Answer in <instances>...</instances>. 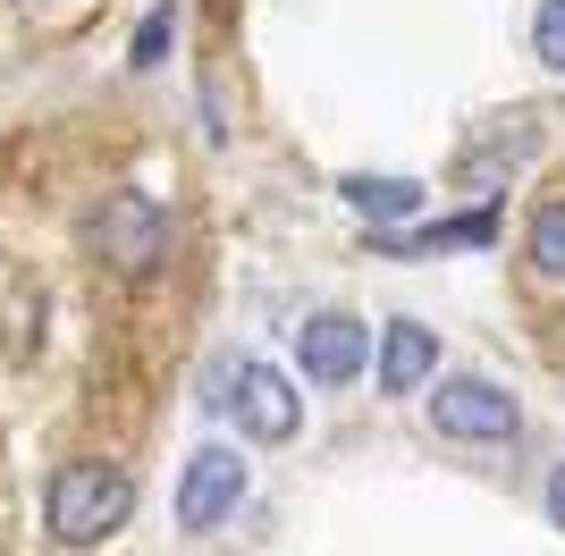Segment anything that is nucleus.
Wrapping results in <instances>:
<instances>
[{
  "instance_id": "1",
  "label": "nucleus",
  "mask_w": 565,
  "mask_h": 556,
  "mask_svg": "<svg viewBox=\"0 0 565 556\" xmlns=\"http://www.w3.org/2000/svg\"><path fill=\"white\" fill-rule=\"evenodd\" d=\"M127 514H136V472L110 456H76L51 472L43 489V532L60 548H102V539L127 532Z\"/></svg>"
},
{
  "instance_id": "2",
  "label": "nucleus",
  "mask_w": 565,
  "mask_h": 556,
  "mask_svg": "<svg viewBox=\"0 0 565 556\" xmlns=\"http://www.w3.org/2000/svg\"><path fill=\"white\" fill-rule=\"evenodd\" d=\"M85 245H94V261H110L118 278H143L169 254V211L152 203V194H136V185H110V194L85 211Z\"/></svg>"
},
{
  "instance_id": "3",
  "label": "nucleus",
  "mask_w": 565,
  "mask_h": 556,
  "mask_svg": "<svg viewBox=\"0 0 565 556\" xmlns=\"http://www.w3.org/2000/svg\"><path fill=\"white\" fill-rule=\"evenodd\" d=\"M430 421H439V439H515L523 430V405L498 379H481V371H456V379H430Z\"/></svg>"
},
{
  "instance_id": "4",
  "label": "nucleus",
  "mask_w": 565,
  "mask_h": 556,
  "mask_svg": "<svg viewBox=\"0 0 565 556\" xmlns=\"http://www.w3.org/2000/svg\"><path fill=\"white\" fill-rule=\"evenodd\" d=\"M245 506V463H236V447H194L186 472H178V532H220L228 514Z\"/></svg>"
},
{
  "instance_id": "5",
  "label": "nucleus",
  "mask_w": 565,
  "mask_h": 556,
  "mask_svg": "<svg viewBox=\"0 0 565 556\" xmlns=\"http://www.w3.org/2000/svg\"><path fill=\"white\" fill-rule=\"evenodd\" d=\"M236 421H245V439L262 447H287L296 430H305V396H296V379H287L279 363H236Z\"/></svg>"
},
{
  "instance_id": "6",
  "label": "nucleus",
  "mask_w": 565,
  "mask_h": 556,
  "mask_svg": "<svg viewBox=\"0 0 565 556\" xmlns=\"http://www.w3.org/2000/svg\"><path fill=\"white\" fill-rule=\"evenodd\" d=\"M296 363H305L312 388H347L354 371L372 363V329L354 321V312H312V321L296 329Z\"/></svg>"
},
{
  "instance_id": "7",
  "label": "nucleus",
  "mask_w": 565,
  "mask_h": 556,
  "mask_svg": "<svg viewBox=\"0 0 565 556\" xmlns=\"http://www.w3.org/2000/svg\"><path fill=\"white\" fill-rule=\"evenodd\" d=\"M439 379V329L388 321L380 329V396H423Z\"/></svg>"
},
{
  "instance_id": "8",
  "label": "nucleus",
  "mask_w": 565,
  "mask_h": 556,
  "mask_svg": "<svg viewBox=\"0 0 565 556\" xmlns=\"http://www.w3.org/2000/svg\"><path fill=\"white\" fill-rule=\"evenodd\" d=\"M338 194H347V211L354 220H372V228H397V220H414V211L430 203V185L423 178H338Z\"/></svg>"
},
{
  "instance_id": "9",
  "label": "nucleus",
  "mask_w": 565,
  "mask_h": 556,
  "mask_svg": "<svg viewBox=\"0 0 565 556\" xmlns=\"http://www.w3.org/2000/svg\"><path fill=\"white\" fill-rule=\"evenodd\" d=\"M490 211H472V220H439V228H414V236H380L388 254H448V245H490Z\"/></svg>"
},
{
  "instance_id": "10",
  "label": "nucleus",
  "mask_w": 565,
  "mask_h": 556,
  "mask_svg": "<svg viewBox=\"0 0 565 556\" xmlns=\"http://www.w3.org/2000/svg\"><path fill=\"white\" fill-rule=\"evenodd\" d=\"M523 261H532L541 278H557V287H565V194H557V203H541V211H532V236H523Z\"/></svg>"
},
{
  "instance_id": "11",
  "label": "nucleus",
  "mask_w": 565,
  "mask_h": 556,
  "mask_svg": "<svg viewBox=\"0 0 565 556\" xmlns=\"http://www.w3.org/2000/svg\"><path fill=\"white\" fill-rule=\"evenodd\" d=\"M169 43H178V9H169V0H161V9H143L136 43H127V68H143V76H152V68H161V60H169Z\"/></svg>"
},
{
  "instance_id": "12",
  "label": "nucleus",
  "mask_w": 565,
  "mask_h": 556,
  "mask_svg": "<svg viewBox=\"0 0 565 556\" xmlns=\"http://www.w3.org/2000/svg\"><path fill=\"white\" fill-rule=\"evenodd\" d=\"M532 60L548 76H565V0H541V18H532Z\"/></svg>"
},
{
  "instance_id": "13",
  "label": "nucleus",
  "mask_w": 565,
  "mask_h": 556,
  "mask_svg": "<svg viewBox=\"0 0 565 556\" xmlns=\"http://www.w3.org/2000/svg\"><path fill=\"white\" fill-rule=\"evenodd\" d=\"M548 523H557V532H565V463H557V472H548Z\"/></svg>"
},
{
  "instance_id": "14",
  "label": "nucleus",
  "mask_w": 565,
  "mask_h": 556,
  "mask_svg": "<svg viewBox=\"0 0 565 556\" xmlns=\"http://www.w3.org/2000/svg\"><path fill=\"white\" fill-rule=\"evenodd\" d=\"M18 9H34V0H18Z\"/></svg>"
}]
</instances>
